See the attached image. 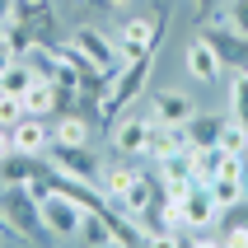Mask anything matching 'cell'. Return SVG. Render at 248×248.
I'll return each instance as SVG.
<instances>
[{"mask_svg": "<svg viewBox=\"0 0 248 248\" xmlns=\"http://www.w3.org/2000/svg\"><path fill=\"white\" fill-rule=\"evenodd\" d=\"M0 216L19 244H52V230L42 225V206L28 183H0Z\"/></svg>", "mask_w": 248, "mask_h": 248, "instance_id": "6da1fadb", "label": "cell"}, {"mask_svg": "<svg viewBox=\"0 0 248 248\" xmlns=\"http://www.w3.org/2000/svg\"><path fill=\"white\" fill-rule=\"evenodd\" d=\"M150 66H155V52H145V56H136V61H122V70L112 75V89H108V98H103V126H108V131L136 98H145Z\"/></svg>", "mask_w": 248, "mask_h": 248, "instance_id": "7a4b0ae2", "label": "cell"}, {"mask_svg": "<svg viewBox=\"0 0 248 248\" xmlns=\"http://www.w3.org/2000/svg\"><path fill=\"white\" fill-rule=\"evenodd\" d=\"M38 206H42V225L52 230V239H80V216L84 211L70 197L47 192V197H38Z\"/></svg>", "mask_w": 248, "mask_h": 248, "instance_id": "3957f363", "label": "cell"}, {"mask_svg": "<svg viewBox=\"0 0 248 248\" xmlns=\"http://www.w3.org/2000/svg\"><path fill=\"white\" fill-rule=\"evenodd\" d=\"M202 38L216 47V56H220L225 70H248V38H244V33H234L230 24H206Z\"/></svg>", "mask_w": 248, "mask_h": 248, "instance_id": "277c9868", "label": "cell"}, {"mask_svg": "<svg viewBox=\"0 0 248 248\" xmlns=\"http://www.w3.org/2000/svg\"><path fill=\"white\" fill-rule=\"evenodd\" d=\"M216 220H220V202L211 197L206 183H192L183 192V230H211Z\"/></svg>", "mask_w": 248, "mask_h": 248, "instance_id": "5b68a950", "label": "cell"}, {"mask_svg": "<svg viewBox=\"0 0 248 248\" xmlns=\"http://www.w3.org/2000/svg\"><path fill=\"white\" fill-rule=\"evenodd\" d=\"M75 47H80L84 56H89V61H94L98 70H112V75H117V70H122V52H117V42L108 38V33H98V28H75Z\"/></svg>", "mask_w": 248, "mask_h": 248, "instance_id": "8992f818", "label": "cell"}, {"mask_svg": "<svg viewBox=\"0 0 248 248\" xmlns=\"http://www.w3.org/2000/svg\"><path fill=\"white\" fill-rule=\"evenodd\" d=\"M47 159H52V169H61V173H70V178H89L98 183V159L89 155V145H47Z\"/></svg>", "mask_w": 248, "mask_h": 248, "instance_id": "52a82bcc", "label": "cell"}, {"mask_svg": "<svg viewBox=\"0 0 248 248\" xmlns=\"http://www.w3.org/2000/svg\"><path fill=\"white\" fill-rule=\"evenodd\" d=\"M183 61H187V75L192 80H202V84H216L225 75V66H220V56H216V47H211L202 33H197L192 42H187V52H183Z\"/></svg>", "mask_w": 248, "mask_h": 248, "instance_id": "ba28073f", "label": "cell"}, {"mask_svg": "<svg viewBox=\"0 0 248 248\" xmlns=\"http://www.w3.org/2000/svg\"><path fill=\"white\" fill-rule=\"evenodd\" d=\"M192 112H197V103L187 98V89H150V117L183 126Z\"/></svg>", "mask_w": 248, "mask_h": 248, "instance_id": "9c48e42d", "label": "cell"}, {"mask_svg": "<svg viewBox=\"0 0 248 248\" xmlns=\"http://www.w3.org/2000/svg\"><path fill=\"white\" fill-rule=\"evenodd\" d=\"M150 122L155 117H117L112 122V150L117 155H145V136H150Z\"/></svg>", "mask_w": 248, "mask_h": 248, "instance_id": "30bf717a", "label": "cell"}, {"mask_svg": "<svg viewBox=\"0 0 248 248\" xmlns=\"http://www.w3.org/2000/svg\"><path fill=\"white\" fill-rule=\"evenodd\" d=\"M10 131H14V150H24V155H47V145H52V126H47V117H28V112H24Z\"/></svg>", "mask_w": 248, "mask_h": 248, "instance_id": "8fae6325", "label": "cell"}, {"mask_svg": "<svg viewBox=\"0 0 248 248\" xmlns=\"http://www.w3.org/2000/svg\"><path fill=\"white\" fill-rule=\"evenodd\" d=\"M75 244H89V248H112L117 234H112V211H84L80 216V239Z\"/></svg>", "mask_w": 248, "mask_h": 248, "instance_id": "7c38bea8", "label": "cell"}, {"mask_svg": "<svg viewBox=\"0 0 248 248\" xmlns=\"http://www.w3.org/2000/svg\"><path fill=\"white\" fill-rule=\"evenodd\" d=\"M56 98H61L56 80L38 75V80H33V89L24 94V112H28V117H56Z\"/></svg>", "mask_w": 248, "mask_h": 248, "instance_id": "4fadbf2b", "label": "cell"}, {"mask_svg": "<svg viewBox=\"0 0 248 248\" xmlns=\"http://www.w3.org/2000/svg\"><path fill=\"white\" fill-rule=\"evenodd\" d=\"M33 80H38L33 61H28V56H14L10 66L0 70V94H19V98H24L28 89H33Z\"/></svg>", "mask_w": 248, "mask_h": 248, "instance_id": "5bb4252c", "label": "cell"}, {"mask_svg": "<svg viewBox=\"0 0 248 248\" xmlns=\"http://www.w3.org/2000/svg\"><path fill=\"white\" fill-rule=\"evenodd\" d=\"M52 140L56 145H89V117L84 112H61L52 126Z\"/></svg>", "mask_w": 248, "mask_h": 248, "instance_id": "9a60e30c", "label": "cell"}, {"mask_svg": "<svg viewBox=\"0 0 248 248\" xmlns=\"http://www.w3.org/2000/svg\"><path fill=\"white\" fill-rule=\"evenodd\" d=\"M187 140H192V145H216V140H220V126H225V117H211V112H192V117H187Z\"/></svg>", "mask_w": 248, "mask_h": 248, "instance_id": "2e32d148", "label": "cell"}, {"mask_svg": "<svg viewBox=\"0 0 248 248\" xmlns=\"http://www.w3.org/2000/svg\"><path fill=\"white\" fill-rule=\"evenodd\" d=\"M136 178H140V169H136V164H112L108 173H103V197H108V202H112V197L122 202V192H126Z\"/></svg>", "mask_w": 248, "mask_h": 248, "instance_id": "e0dca14e", "label": "cell"}, {"mask_svg": "<svg viewBox=\"0 0 248 248\" xmlns=\"http://www.w3.org/2000/svg\"><path fill=\"white\" fill-rule=\"evenodd\" d=\"M206 187H211V197L220 202V211H230V206H239V202H244V178H225V173H216Z\"/></svg>", "mask_w": 248, "mask_h": 248, "instance_id": "ac0fdd59", "label": "cell"}, {"mask_svg": "<svg viewBox=\"0 0 248 248\" xmlns=\"http://www.w3.org/2000/svg\"><path fill=\"white\" fill-rule=\"evenodd\" d=\"M220 150H230V155H244L248 159V126L239 122V117H225V126H220V140H216Z\"/></svg>", "mask_w": 248, "mask_h": 248, "instance_id": "d6986e66", "label": "cell"}, {"mask_svg": "<svg viewBox=\"0 0 248 248\" xmlns=\"http://www.w3.org/2000/svg\"><path fill=\"white\" fill-rule=\"evenodd\" d=\"M230 117L248 126V70H234V80H230Z\"/></svg>", "mask_w": 248, "mask_h": 248, "instance_id": "ffe728a7", "label": "cell"}, {"mask_svg": "<svg viewBox=\"0 0 248 248\" xmlns=\"http://www.w3.org/2000/svg\"><path fill=\"white\" fill-rule=\"evenodd\" d=\"M5 42H10V52H14V56H28L33 47H38L33 28H28V24H19V19H10V24H5Z\"/></svg>", "mask_w": 248, "mask_h": 248, "instance_id": "44dd1931", "label": "cell"}, {"mask_svg": "<svg viewBox=\"0 0 248 248\" xmlns=\"http://www.w3.org/2000/svg\"><path fill=\"white\" fill-rule=\"evenodd\" d=\"M24 117V98L19 94H0V126H14Z\"/></svg>", "mask_w": 248, "mask_h": 248, "instance_id": "7402d4cb", "label": "cell"}, {"mask_svg": "<svg viewBox=\"0 0 248 248\" xmlns=\"http://www.w3.org/2000/svg\"><path fill=\"white\" fill-rule=\"evenodd\" d=\"M225 14H230V28L248 38V0H230V10H225Z\"/></svg>", "mask_w": 248, "mask_h": 248, "instance_id": "603a6c76", "label": "cell"}, {"mask_svg": "<svg viewBox=\"0 0 248 248\" xmlns=\"http://www.w3.org/2000/svg\"><path fill=\"white\" fill-rule=\"evenodd\" d=\"M10 155H14V131L0 126V159H10Z\"/></svg>", "mask_w": 248, "mask_h": 248, "instance_id": "cb8c5ba5", "label": "cell"}, {"mask_svg": "<svg viewBox=\"0 0 248 248\" xmlns=\"http://www.w3.org/2000/svg\"><path fill=\"white\" fill-rule=\"evenodd\" d=\"M14 61V52H10V42H5V28H0V70Z\"/></svg>", "mask_w": 248, "mask_h": 248, "instance_id": "d4e9b609", "label": "cell"}, {"mask_svg": "<svg viewBox=\"0 0 248 248\" xmlns=\"http://www.w3.org/2000/svg\"><path fill=\"white\" fill-rule=\"evenodd\" d=\"M192 10H197V14H202V19H206V14H211V10H220V0H192Z\"/></svg>", "mask_w": 248, "mask_h": 248, "instance_id": "484cf974", "label": "cell"}, {"mask_svg": "<svg viewBox=\"0 0 248 248\" xmlns=\"http://www.w3.org/2000/svg\"><path fill=\"white\" fill-rule=\"evenodd\" d=\"M10 19H14V0H0V28L10 24Z\"/></svg>", "mask_w": 248, "mask_h": 248, "instance_id": "4316f807", "label": "cell"}, {"mask_svg": "<svg viewBox=\"0 0 248 248\" xmlns=\"http://www.w3.org/2000/svg\"><path fill=\"white\" fill-rule=\"evenodd\" d=\"M94 5H103V10H117V5H131V0H94Z\"/></svg>", "mask_w": 248, "mask_h": 248, "instance_id": "83f0119b", "label": "cell"}, {"mask_svg": "<svg viewBox=\"0 0 248 248\" xmlns=\"http://www.w3.org/2000/svg\"><path fill=\"white\" fill-rule=\"evenodd\" d=\"M0 239H14V234H10V225H5V216H0Z\"/></svg>", "mask_w": 248, "mask_h": 248, "instance_id": "f1b7e54d", "label": "cell"}, {"mask_svg": "<svg viewBox=\"0 0 248 248\" xmlns=\"http://www.w3.org/2000/svg\"><path fill=\"white\" fill-rule=\"evenodd\" d=\"M244 197H248V173H244Z\"/></svg>", "mask_w": 248, "mask_h": 248, "instance_id": "f546056e", "label": "cell"}, {"mask_svg": "<svg viewBox=\"0 0 248 248\" xmlns=\"http://www.w3.org/2000/svg\"><path fill=\"white\" fill-rule=\"evenodd\" d=\"M0 244H5V239H0Z\"/></svg>", "mask_w": 248, "mask_h": 248, "instance_id": "4dcf8cb0", "label": "cell"}]
</instances>
